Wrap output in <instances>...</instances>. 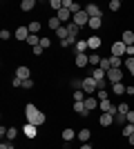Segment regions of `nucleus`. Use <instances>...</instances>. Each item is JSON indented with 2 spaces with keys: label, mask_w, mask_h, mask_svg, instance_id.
I'll list each match as a JSON object with an SVG mask.
<instances>
[{
  "label": "nucleus",
  "mask_w": 134,
  "mask_h": 149,
  "mask_svg": "<svg viewBox=\"0 0 134 149\" xmlns=\"http://www.w3.org/2000/svg\"><path fill=\"white\" fill-rule=\"evenodd\" d=\"M78 29H81V27L74 25V22H69V25H67V31H69V36H78Z\"/></svg>",
  "instance_id": "obj_34"
},
{
  "label": "nucleus",
  "mask_w": 134,
  "mask_h": 149,
  "mask_svg": "<svg viewBox=\"0 0 134 149\" xmlns=\"http://www.w3.org/2000/svg\"><path fill=\"white\" fill-rule=\"evenodd\" d=\"M125 120H128L125 113H116V116H114V123H125Z\"/></svg>",
  "instance_id": "obj_41"
},
{
  "label": "nucleus",
  "mask_w": 134,
  "mask_h": 149,
  "mask_svg": "<svg viewBox=\"0 0 134 149\" xmlns=\"http://www.w3.org/2000/svg\"><path fill=\"white\" fill-rule=\"evenodd\" d=\"M98 67H101L103 71H105V74H107L109 69H112V62H109V58H103V60H101V65H98Z\"/></svg>",
  "instance_id": "obj_31"
},
{
  "label": "nucleus",
  "mask_w": 134,
  "mask_h": 149,
  "mask_svg": "<svg viewBox=\"0 0 134 149\" xmlns=\"http://www.w3.org/2000/svg\"><path fill=\"white\" fill-rule=\"evenodd\" d=\"M22 131H25V136H27V138H36V134H38V127L27 123L25 127H22Z\"/></svg>",
  "instance_id": "obj_12"
},
{
  "label": "nucleus",
  "mask_w": 134,
  "mask_h": 149,
  "mask_svg": "<svg viewBox=\"0 0 134 149\" xmlns=\"http://www.w3.org/2000/svg\"><path fill=\"white\" fill-rule=\"evenodd\" d=\"M78 134L74 129H72V127H67V129H63V140L65 143H72V140H74V138H76Z\"/></svg>",
  "instance_id": "obj_14"
},
{
  "label": "nucleus",
  "mask_w": 134,
  "mask_h": 149,
  "mask_svg": "<svg viewBox=\"0 0 134 149\" xmlns=\"http://www.w3.org/2000/svg\"><path fill=\"white\" fill-rule=\"evenodd\" d=\"M34 7H36V0H22V2H20V9H22V11H32Z\"/></svg>",
  "instance_id": "obj_24"
},
{
  "label": "nucleus",
  "mask_w": 134,
  "mask_h": 149,
  "mask_svg": "<svg viewBox=\"0 0 134 149\" xmlns=\"http://www.w3.org/2000/svg\"><path fill=\"white\" fill-rule=\"evenodd\" d=\"M32 36V33H29V29H27L25 25L22 27H18V29L13 31V38H16V40H20V42H27V38Z\"/></svg>",
  "instance_id": "obj_5"
},
{
  "label": "nucleus",
  "mask_w": 134,
  "mask_h": 149,
  "mask_svg": "<svg viewBox=\"0 0 134 149\" xmlns=\"http://www.w3.org/2000/svg\"><path fill=\"white\" fill-rule=\"evenodd\" d=\"M87 27H89V29H101V27H103V18H89V22H87Z\"/></svg>",
  "instance_id": "obj_19"
},
{
  "label": "nucleus",
  "mask_w": 134,
  "mask_h": 149,
  "mask_svg": "<svg viewBox=\"0 0 134 149\" xmlns=\"http://www.w3.org/2000/svg\"><path fill=\"white\" fill-rule=\"evenodd\" d=\"M0 149H13V145H11V140H2V145H0Z\"/></svg>",
  "instance_id": "obj_46"
},
{
  "label": "nucleus",
  "mask_w": 134,
  "mask_h": 149,
  "mask_svg": "<svg viewBox=\"0 0 134 149\" xmlns=\"http://www.w3.org/2000/svg\"><path fill=\"white\" fill-rule=\"evenodd\" d=\"M121 42H123V45H128V47H130V45H134V33H132V31H123Z\"/></svg>",
  "instance_id": "obj_17"
},
{
  "label": "nucleus",
  "mask_w": 134,
  "mask_h": 149,
  "mask_svg": "<svg viewBox=\"0 0 134 149\" xmlns=\"http://www.w3.org/2000/svg\"><path fill=\"white\" fill-rule=\"evenodd\" d=\"M107 80L112 82V85L121 82L123 80V71H121V69H109V71H107Z\"/></svg>",
  "instance_id": "obj_8"
},
{
  "label": "nucleus",
  "mask_w": 134,
  "mask_h": 149,
  "mask_svg": "<svg viewBox=\"0 0 134 149\" xmlns=\"http://www.w3.org/2000/svg\"><path fill=\"white\" fill-rule=\"evenodd\" d=\"M47 27H49L51 31H58V29H60V27H63V22H60V20H58V16H56V18H49V22H47Z\"/></svg>",
  "instance_id": "obj_20"
},
{
  "label": "nucleus",
  "mask_w": 134,
  "mask_h": 149,
  "mask_svg": "<svg viewBox=\"0 0 134 149\" xmlns=\"http://www.w3.org/2000/svg\"><path fill=\"white\" fill-rule=\"evenodd\" d=\"M74 111H76V113H81V116H87V107H85V100H83V102H74Z\"/></svg>",
  "instance_id": "obj_18"
},
{
  "label": "nucleus",
  "mask_w": 134,
  "mask_h": 149,
  "mask_svg": "<svg viewBox=\"0 0 134 149\" xmlns=\"http://www.w3.org/2000/svg\"><path fill=\"white\" fill-rule=\"evenodd\" d=\"M49 45H51V40H49V38H40V47H43V49H47Z\"/></svg>",
  "instance_id": "obj_44"
},
{
  "label": "nucleus",
  "mask_w": 134,
  "mask_h": 149,
  "mask_svg": "<svg viewBox=\"0 0 134 149\" xmlns=\"http://www.w3.org/2000/svg\"><path fill=\"white\" fill-rule=\"evenodd\" d=\"M72 22H74V25H78V27H87V22H89V16L85 13V9H83V11L74 13V18H72Z\"/></svg>",
  "instance_id": "obj_3"
},
{
  "label": "nucleus",
  "mask_w": 134,
  "mask_h": 149,
  "mask_svg": "<svg viewBox=\"0 0 134 149\" xmlns=\"http://www.w3.org/2000/svg\"><path fill=\"white\" fill-rule=\"evenodd\" d=\"M101 60H103V58L101 56H98V54H96V51H92V54H89V65H92V67H98V65H101Z\"/></svg>",
  "instance_id": "obj_22"
},
{
  "label": "nucleus",
  "mask_w": 134,
  "mask_h": 149,
  "mask_svg": "<svg viewBox=\"0 0 134 149\" xmlns=\"http://www.w3.org/2000/svg\"><path fill=\"white\" fill-rule=\"evenodd\" d=\"M98 98H94V96H87L85 98V107H87V111H94V109H98Z\"/></svg>",
  "instance_id": "obj_10"
},
{
  "label": "nucleus",
  "mask_w": 134,
  "mask_h": 149,
  "mask_svg": "<svg viewBox=\"0 0 134 149\" xmlns=\"http://www.w3.org/2000/svg\"><path fill=\"white\" fill-rule=\"evenodd\" d=\"M125 93H130V96H134V87H132V85H128V89H125Z\"/></svg>",
  "instance_id": "obj_51"
},
{
  "label": "nucleus",
  "mask_w": 134,
  "mask_h": 149,
  "mask_svg": "<svg viewBox=\"0 0 134 149\" xmlns=\"http://www.w3.org/2000/svg\"><path fill=\"white\" fill-rule=\"evenodd\" d=\"M83 91L87 93V96H94V91H98V87H96V80L92 78V76L83 78Z\"/></svg>",
  "instance_id": "obj_2"
},
{
  "label": "nucleus",
  "mask_w": 134,
  "mask_h": 149,
  "mask_svg": "<svg viewBox=\"0 0 134 149\" xmlns=\"http://www.w3.org/2000/svg\"><path fill=\"white\" fill-rule=\"evenodd\" d=\"M96 87H98V89H105V87H107V78H105V80H96Z\"/></svg>",
  "instance_id": "obj_45"
},
{
  "label": "nucleus",
  "mask_w": 134,
  "mask_h": 149,
  "mask_svg": "<svg viewBox=\"0 0 134 149\" xmlns=\"http://www.w3.org/2000/svg\"><path fill=\"white\" fill-rule=\"evenodd\" d=\"M72 87H74V91H76V89H83V78H76V80H72Z\"/></svg>",
  "instance_id": "obj_38"
},
{
  "label": "nucleus",
  "mask_w": 134,
  "mask_h": 149,
  "mask_svg": "<svg viewBox=\"0 0 134 149\" xmlns=\"http://www.w3.org/2000/svg\"><path fill=\"white\" fill-rule=\"evenodd\" d=\"M116 109H119V113H125V116H128V111H130V107L125 105V102H121V105H116Z\"/></svg>",
  "instance_id": "obj_39"
},
{
  "label": "nucleus",
  "mask_w": 134,
  "mask_h": 149,
  "mask_svg": "<svg viewBox=\"0 0 134 149\" xmlns=\"http://www.w3.org/2000/svg\"><path fill=\"white\" fill-rule=\"evenodd\" d=\"M101 42H103V40H101L98 36H89V38H87V47H89L92 51L98 49V47H101Z\"/></svg>",
  "instance_id": "obj_13"
},
{
  "label": "nucleus",
  "mask_w": 134,
  "mask_h": 149,
  "mask_svg": "<svg viewBox=\"0 0 134 149\" xmlns=\"http://www.w3.org/2000/svg\"><path fill=\"white\" fill-rule=\"evenodd\" d=\"M125 56H128V58H134V45H130V47H128V51H125Z\"/></svg>",
  "instance_id": "obj_47"
},
{
  "label": "nucleus",
  "mask_w": 134,
  "mask_h": 149,
  "mask_svg": "<svg viewBox=\"0 0 134 149\" xmlns=\"http://www.w3.org/2000/svg\"><path fill=\"white\" fill-rule=\"evenodd\" d=\"M92 78H94V80H105V78H107V74H105L101 67H96L94 71H92Z\"/></svg>",
  "instance_id": "obj_21"
},
{
  "label": "nucleus",
  "mask_w": 134,
  "mask_h": 149,
  "mask_svg": "<svg viewBox=\"0 0 134 149\" xmlns=\"http://www.w3.org/2000/svg\"><path fill=\"white\" fill-rule=\"evenodd\" d=\"M87 65H89L87 54H76V67H87Z\"/></svg>",
  "instance_id": "obj_15"
},
{
  "label": "nucleus",
  "mask_w": 134,
  "mask_h": 149,
  "mask_svg": "<svg viewBox=\"0 0 134 149\" xmlns=\"http://www.w3.org/2000/svg\"><path fill=\"white\" fill-rule=\"evenodd\" d=\"M83 9H85V13H87L89 18H103V11L94 5V2H92V5H87V7H83Z\"/></svg>",
  "instance_id": "obj_7"
},
{
  "label": "nucleus",
  "mask_w": 134,
  "mask_h": 149,
  "mask_svg": "<svg viewBox=\"0 0 134 149\" xmlns=\"http://www.w3.org/2000/svg\"><path fill=\"white\" fill-rule=\"evenodd\" d=\"M32 87H34V80H32V78L22 80V89H32Z\"/></svg>",
  "instance_id": "obj_42"
},
{
  "label": "nucleus",
  "mask_w": 134,
  "mask_h": 149,
  "mask_svg": "<svg viewBox=\"0 0 134 149\" xmlns=\"http://www.w3.org/2000/svg\"><path fill=\"white\" fill-rule=\"evenodd\" d=\"M125 85H123V82H116V85H112V93H114V96H121V93H125Z\"/></svg>",
  "instance_id": "obj_23"
},
{
  "label": "nucleus",
  "mask_w": 134,
  "mask_h": 149,
  "mask_svg": "<svg viewBox=\"0 0 134 149\" xmlns=\"http://www.w3.org/2000/svg\"><path fill=\"white\" fill-rule=\"evenodd\" d=\"M76 138H78V140H81V143L85 145V143H89V138H92V131H89V129H81Z\"/></svg>",
  "instance_id": "obj_16"
},
{
  "label": "nucleus",
  "mask_w": 134,
  "mask_h": 149,
  "mask_svg": "<svg viewBox=\"0 0 134 149\" xmlns=\"http://www.w3.org/2000/svg\"><path fill=\"white\" fill-rule=\"evenodd\" d=\"M121 134H123V136H125V138H130V136H132V134H134V125H132V123H128V125H125V127H123V131H121Z\"/></svg>",
  "instance_id": "obj_30"
},
{
  "label": "nucleus",
  "mask_w": 134,
  "mask_h": 149,
  "mask_svg": "<svg viewBox=\"0 0 134 149\" xmlns=\"http://www.w3.org/2000/svg\"><path fill=\"white\" fill-rule=\"evenodd\" d=\"M0 38H2V40H9V38H11V31L2 29V31H0Z\"/></svg>",
  "instance_id": "obj_43"
},
{
  "label": "nucleus",
  "mask_w": 134,
  "mask_h": 149,
  "mask_svg": "<svg viewBox=\"0 0 134 149\" xmlns=\"http://www.w3.org/2000/svg\"><path fill=\"white\" fill-rule=\"evenodd\" d=\"M81 149H92V145H89V143H85V145H81Z\"/></svg>",
  "instance_id": "obj_52"
},
{
  "label": "nucleus",
  "mask_w": 134,
  "mask_h": 149,
  "mask_svg": "<svg viewBox=\"0 0 134 149\" xmlns=\"http://www.w3.org/2000/svg\"><path fill=\"white\" fill-rule=\"evenodd\" d=\"M128 123L134 125V111H128Z\"/></svg>",
  "instance_id": "obj_50"
},
{
  "label": "nucleus",
  "mask_w": 134,
  "mask_h": 149,
  "mask_svg": "<svg viewBox=\"0 0 134 149\" xmlns=\"http://www.w3.org/2000/svg\"><path fill=\"white\" fill-rule=\"evenodd\" d=\"M56 36H58V40L63 42V40H67L69 38V31H67V27H60V29L56 31Z\"/></svg>",
  "instance_id": "obj_27"
},
{
  "label": "nucleus",
  "mask_w": 134,
  "mask_h": 149,
  "mask_svg": "<svg viewBox=\"0 0 134 149\" xmlns=\"http://www.w3.org/2000/svg\"><path fill=\"white\" fill-rule=\"evenodd\" d=\"M125 51H128V45H123L121 40L112 45V56H119V58H123V56H125Z\"/></svg>",
  "instance_id": "obj_6"
},
{
  "label": "nucleus",
  "mask_w": 134,
  "mask_h": 149,
  "mask_svg": "<svg viewBox=\"0 0 134 149\" xmlns=\"http://www.w3.org/2000/svg\"><path fill=\"white\" fill-rule=\"evenodd\" d=\"M27 29H29V33H36V36H38V31H40V22H29V25H27Z\"/></svg>",
  "instance_id": "obj_32"
},
{
  "label": "nucleus",
  "mask_w": 134,
  "mask_h": 149,
  "mask_svg": "<svg viewBox=\"0 0 134 149\" xmlns=\"http://www.w3.org/2000/svg\"><path fill=\"white\" fill-rule=\"evenodd\" d=\"M16 136H18V129H16V127H9V129H7V140H13Z\"/></svg>",
  "instance_id": "obj_35"
},
{
  "label": "nucleus",
  "mask_w": 134,
  "mask_h": 149,
  "mask_svg": "<svg viewBox=\"0 0 134 149\" xmlns=\"http://www.w3.org/2000/svg\"><path fill=\"white\" fill-rule=\"evenodd\" d=\"M16 78H20V80H27V78H32V69L25 67V65H20V67L16 69Z\"/></svg>",
  "instance_id": "obj_9"
},
{
  "label": "nucleus",
  "mask_w": 134,
  "mask_h": 149,
  "mask_svg": "<svg viewBox=\"0 0 134 149\" xmlns=\"http://www.w3.org/2000/svg\"><path fill=\"white\" fill-rule=\"evenodd\" d=\"M11 85H13V87H22V80H20V78H13Z\"/></svg>",
  "instance_id": "obj_48"
},
{
  "label": "nucleus",
  "mask_w": 134,
  "mask_h": 149,
  "mask_svg": "<svg viewBox=\"0 0 134 149\" xmlns=\"http://www.w3.org/2000/svg\"><path fill=\"white\" fill-rule=\"evenodd\" d=\"M74 42H78L76 36H69L67 40H63V42H60V47H69V45H74Z\"/></svg>",
  "instance_id": "obj_36"
},
{
  "label": "nucleus",
  "mask_w": 134,
  "mask_h": 149,
  "mask_svg": "<svg viewBox=\"0 0 134 149\" xmlns=\"http://www.w3.org/2000/svg\"><path fill=\"white\" fill-rule=\"evenodd\" d=\"M34 54H36V56H40V54H43V47H40V45H38V47H34Z\"/></svg>",
  "instance_id": "obj_49"
},
{
  "label": "nucleus",
  "mask_w": 134,
  "mask_h": 149,
  "mask_svg": "<svg viewBox=\"0 0 134 149\" xmlns=\"http://www.w3.org/2000/svg\"><path fill=\"white\" fill-rule=\"evenodd\" d=\"M89 47H87V40H78L76 42V54H85Z\"/></svg>",
  "instance_id": "obj_29"
},
{
  "label": "nucleus",
  "mask_w": 134,
  "mask_h": 149,
  "mask_svg": "<svg viewBox=\"0 0 134 149\" xmlns=\"http://www.w3.org/2000/svg\"><path fill=\"white\" fill-rule=\"evenodd\" d=\"M128 140H130V145H134V134H132V136L128 138Z\"/></svg>",
  "instance_id": "obj_53"
},
{
  "label": "nucleus",
  "mask_w": 134,
  "mask_h": 149,
  "mask_svg": "<svg viewBox=\"0 0 134 149\" xmlns=\"http://www.w3.org/2000/svg\"><path fill=\"white\" fill-rule=\"evenodd\" d=\"M69 18H74L72 11H67V9H60V11H58V20H60V22H67Z\"/></svg>",
  "instance_id": "obj_25"
},
{
  "label": "nucleus",
  "mask_w": 134,
  "mask_h": 149,
  "mask_svg": "<svg viewBox=\"0 0 134 149\" xmlns=\"http://www.w3.org/2000/svg\"><path fill=\"white\" fill-rule=\"evenodd\" d=\"M121 9V0H112L109 2V11H119Z\"/></svg>",
  "instance_id": "obj_37"
},
{
  "label": "nucleus",
  "mask_w": 134,
  "mask_h": 149,
  "mask_svg": "<svg viewBox=\"0 0 134 149\" xmlns=\"http://www.w3.org/2000/svg\"><path fill=\"white\" fill-rule=\"evenodd\" d=\"M96 98H98V102H101V100H107L109 98L107 89H98V91H96Z\"/></svg>",
  "instance_id": "obj_33"
},
{
  "label": "nucleus",
  "mask_w": 134,
  "mask_h": 149,
  "mask_svg": "<svg viewBox=\"0 0 134 149\" xmlns=\"http://www.w3.org/2000/svg\"><path fill=\"white\" fill-rule=\"evenodd\" d=\"M85 98H87V93H85L83 89H76V91H74V102H83Z\"/></svg>",
  "instance_id": "obj_28"
},
{
  "label": "nucleus",
  "mask_w": 134,
  "mask_h": 149,
  "mask_svg": "<svg viewBox=\"0 0 134 149\" xmlns=\"http://www.w3.org/2000/svg\"><path fill=\"white\" fill-rule=\"evenodd\" d=\"M109 62H112V69H121V65L125 60L123 58H119V56H109Z\"/></svg>",
  "instance_id": "obj_26"
},
{
  "label": "nucleus",
  "mask_w": 134,
  "mask_h": 149,
  "mask_svg": "<svg viewBox=\"0 0 134 149\" xmlns=\"http://www.w3.org/2000/svg\"><path fill=\"white\" fill-rule=\"evenodd\" d=\"M125 67L130 69V74L134 76V58H128V60H125Z\"/></svg>",
  "instance_id": "obj_40"
},
{
  "label": "nucleus",
  "mask_w": 134,
  "mask_h": 149,
  "mask_svg": "<svg viewBox=\"0 0 134 149\" xmlns=\"http://www.w3.org/2000/svg\"><path fill=\"white\" fill-rule=\"evenodd\" d=\"M114 116H116V113H101V118H98L101 127H109V125L114 123Z\"/></svg>",
  "instance_id": "obj_11"
},
{
  "label": "nucleus",
  "mask_w": 134,
  "mask_h": 149,
  "mask_svg": "<svg viewBox=\"0 0 134 149\" xmlns=\"http://www.w3.org/2000/svg\"><path fill=\"white\" fill-rule=\"evenodd\" d=\"M98 109H101L103 113H119V109H116V105H112V100H101V105H98Z\"/></svg>",
  "instance_id": "obj_4"
},
{
  "label": "nucleus",
  "mask_w": 134,
  "mask_h": 149,
  "mask_svg": "<svg viewBox=\"0 0 134 149\" xmlns=\"http://www.w3.org/2000/svg\"><path fill=\"white\" fill-rule=\"evenodd\" d=\"M25 116H27V123H29V125H36V127L45 125V120H47V118H45V113L40 111L36 105H32V102L25 107Z\"/></svg>",
  "instance_id": "obj_1"
}]
</instances>
